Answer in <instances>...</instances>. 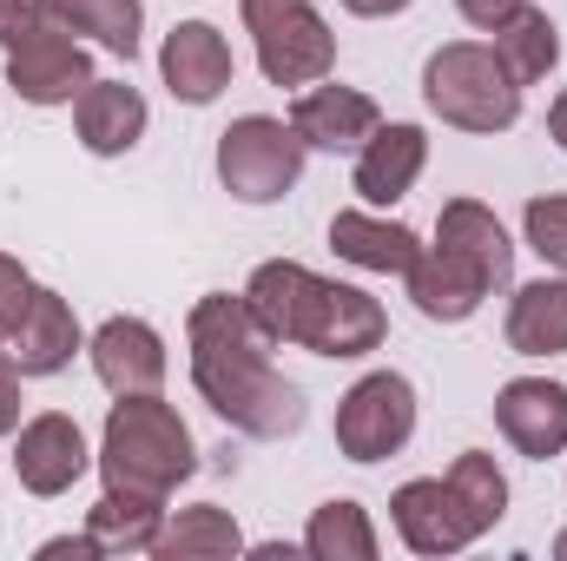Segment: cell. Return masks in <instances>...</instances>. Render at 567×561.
I'll return each mask as SVG.
<instances>
[{"label":"cell","mask_w":567,"mask_h":561,"mask_svg":"<svg viewBox=\"0 0 567 561\" xmlns=\"http://www.w3.org/2000/svg\"><path fill=\"white\" fill-rule=\"evenodd\" d=\"M185 344H192V384L198 397L258 442H278V436H297L303 429V397L297 384L278 377L271 364V330L251 317L245 297L231 290H212L192 304L185 317Z\"/></svg>","instance_id":"1"},{"label":"cell","mask_w":567,"mask_h":561,"mask_svg":"<svg viewBox=\"0 0 567 561\" xmlns=\"http://www.w3.org/2000/svg\"><path fill=\"white\" fill-rule=\"evenodd\" d=\"M245 304L271 330V344H303L317 357H370L390 330V317L370 290L317 278L310 265H290V258L258 265L245 284Z\"/></svg>","instance_id":"2"},{"label":"cell","mask_w":567,"mask_h":561,"mask_svg":"<svg viewBox=\"0 0 567 561\" xmlns=\"http://www.w3.org/2000/svg\"><path fill=\"white\" fill-rule=\"evenodd\" d=\"M192 469H198V442H192V429H185V417L172 404H158V390L113 404L106 436H100V476H106V489L165 502Z\"/></svg>","instance_id":"3"},{"label":"cell","mask_w":567,"mask_h":561,"mask_svg":"<svg viewBox=\"0 0 567 561\" xmlns=\"http://www.w3.org/2000/svg\"><path fill=\"white\" fill-rule=\"evenodd\" d=\"M423 100L455 133H508L522 120V86L508 80V67L482 40H449V47L429 53Z\"/></svg>","instance_id":"4"},{"label":"cell","mask_w":567,"mask_h":561,"mask_svg":"<svg viewBox=\"0 0 567 561\" xmlns=\"http://www.w3.org/2000/svg\"><path fill=\"white\" fill-rule=\"evenodd\" d=\"M238 13L271 86H317L337 67V33L323 27L317 0H238Z\"/></svg>","instance_id":"5"},{"label":"cell","mask_w":567,"mask_h":561,"mask_svg":"<svg viewBox=\"0 0 567 561\" xmlns=\"http://www.w3.org/2000/svg\"><path fill=\"white\" fill-rule=\"evenodd\" d=\"M303 152L310 145L297 140L290 120H271V113H245L218 133V178L238 205H278L284 192L303 178Z\"/></svg>","instance_id":"6"},{"label":"cell","mask_w":567,"mask_h":561,"mask_svg":"<svg viewBox=\"0 0 567 561\" xmlns=\"http://www.w3.org/2000/svg\"><path fill=\"white\" fill-rule=\"evenodd\" d=\"M416 436V384L396 370H370L337 404V449L350 462H383Z\"/></svg>","instance_id":"7"},{"label":"cell","mask_w":567,"mask_h":561,"mask_svg":"<svg viewBox=\"0 0 567 561\" xmlns=\"http://www.w3.org/2000/svg\"><path fill=\"white\" fill-rule=\"evenodd\" d=\"M7 86L27 106H73L93 86V60H86V47L66 27L40 20L20 47H7Z\"/></svg>","instance_id":"8"},{"label":"cell","mask_w":567,"mask_h":561,"mask_svg":"<svg viewBox=\"0 0 567 561\" xmlns=\"http://www.w3.org/2000/svg\"><path fill=\"white\" fill-rule=\"evenodd\" d=\"M13 436H20V442H13V476H20L27 496H66V489L86 476V462H93L80 422L66 417V410L27 417Z\"/></svg>","instance_id":"9"},{"label":"cell","mask_w":567,"mask_h":561,"mask_svg":"<svg viewBox=\"0 0 567 561\" xmlns=\"http://www.w3.org/2000/svg\"><path fill=\"white\" fill-rule=\"evenodd\" d=\"M435 252L455 258L482 290H502V284L515 278V245H508L502 218H495L482 198H449V205H442V218H435Z\"/></svg>","instance_id":"10"},{"label":"cell","mask_w":567,"mask_h":561,"mask_svg":"<svg viewBox=\"0 0 567 561\" xmlns=\"http://www.w3.org/2000/svg\"><path fill=\"white\" fill-rule=\"evenodd\" d=\"M158 73L172 86V100L185 106H212L231 86V40L212 20H178L158 47Z\"/></svg>","instance_id":"11"},{"label":"cell","mask_w":567,"mask_h":561,"mask_svg":"<svg viewBox=\"0 0 567 561\" xmlns=\"http://www.w3.org/2000/svg\"><path fill=\"white\" fill-rule=\"evenodd\" d=\"M390 516H396V536L416 549V555H455V549H468L482 529L468 522V509L455 502V489H449V476H416V482H403L396 496H390Z\"/></svg>","instance_id":"12"},{"label":"cell","mask_w":567,"mask_h":561,"mask_svg":"<svg viewBox=\"0 0 567 561\" xmlns=\"http://www.w3.org/2000/svg\"><path fill=\"white\" fill-rule=\"evenodd\" d=\"M495 429L522 456H535V462L561 456L567 449V384H555V377H515V384H502Z\"/></svg>","instance_id":"13"},{"label":"cell","mask_w":567,"mask_h":561,"mask_svg":"<svg viewBox=\"0 0 567 561\" xmlns=\"http://www.w3.org/2000/svg\"><path fill=\"white\" fill-rule=\"evenodd\" d=\"M86 350H93V370L113 397H152L165 384V337L145 317H106Z\"/></svg>","instance_id":"14"},{"label":"cell","mask_w":567,"mask_h":561,"mask_svg":"<svg viewBox=\"0 0 567 561\" xmlns=\"http://www.w3.org/2000/svg\"><path fill=\"white\" fill-rule=\"evenodd\" d=\"M0 350L13 357L20 377H60V370L86 350V337H80V317H73V304H66L60 290H33L27 317L13 324V337H7Z\"/></svg>","instance_id":"15"},{"label":"cell","mask_w":567,"mask_h":561,"mask_svg":"<svg viewBox=\"0 0 567 561\" xmlns=\"http://www.w3.org/2000/svg\"><path fill=\"white\" fill-rule=\"evenodd\" d=\"M290 126H297V140L310 152H357L383 126V113L357 86H303L297 106H290Z\"/></svg>","instance_id":"16"},{"label":"cell","mask_w":567,"mask_h":561,"mask_svg":"<svg viewBox=\"0 0 567 561\" xmlns=\"http://www.w3.org/2000/svg\"><path fill=\"white\" fill-rule=\"evenodd\" d=\"M429 165V133L396 120V126H377L370 140L357 145V198L363 205H396L410 198V185L423 178Z\"/></svg>","instance_id":"17"},{"label":"cell","mask_w":567,"mask_h":561,"mask_svg":"<svg viewBox=\"0 0 567 561\" xmlns=\"http://www.w3.org/2000/svg\"><path fill=\"white\" fill-rule=\"evenodd\" d=\"M73 126H80V145L100 152V159H120L145 140V93L126 86V80H93L80 100H73Z\"/></svg>","instance_id":"18"},{"label":"cell","mask_w":567,"mask_h":561,"mask_svg":"<svg viewBox=\"0 0 567 561\" xmlns=\"http://www.w3.org/2000/svg\"><path fill=\"white\" fill-rule=\"evenodd\" d=\"M330 252L343 265H357V272H396L403 278L416 265L423 238L410 225H396V218H377V212H337L330 218Z\"/></svg>","instance_id":"19"},{"label":"cell","mask_w":567,"mask_h":561,"mask_svg":"<svg viewBox=\"0 0 567 561\" xmlns=\"http://www.w3.org/2000/svg\"><path fill=\"white\" fill-rule=\"evenodd\" d=\"M508 350H522V357L567 350V278H535L508 297Z\"/></svg>","instance_id":"20"},{"label":"cell","mask_w":567,"mask_h":561,"mask_svg":"<svg viewBox=\"0 0 567 561\" xmlns=\"http://www.w3.org/2000/svg\"><path fill=\"white\" fill-rule=\"evenodd\" d=\"M86 529H93V542H100L106 555H152L158 536H165V502H152V496H126V489H106V496L93 502Z\"/></svg>","instance_id":"21"},{"label":"cell","mask_w":567,"mask_h":561,"mask_svg":"<svg viewBox=\"0 0 567 561\" xmlns=\"http://www.w3.org/2000/svg\"><path fill=\"white\" fill-rule=\"evenodd\" d=\"M40 13L66 33H93L106 53H120L126 67L140 60V27H145V7L140 0H40Z\"/></svg>","instance_id":"22"},{"label":"cell","mask_w":567,"mask_h":561,"mask_svg":"<svg viewBox=\"0 0 567 561\" xmlns=\"http://www.w3.org/2000/svg\"><path fill=\"white\" fill-rule=\"evenodd\" d=\"M403 284H410L416 310H423V317H435V324H462V317H475V310H482V297H488V290L468 278L455 258H442L435 245H423V252H416V265L403 272Z\"/></svg>","instance_id":"23"},{"label":"cell","mask_w":567,"mask_h":561,"mask_svg":"<svg viewBox=\"0 0 567 561\" xmlns=\"http://www.w3.org/2000/svg\"><path fill=\"white\" fill-rule=\"evenodd\" d=\"M488 47H495V60L508 67L515 86H535V80H548L555 60H561V27H555L542 7H522V13H508V20L495 27Z\"/></svg>","instance_id":"24"},{"label":"cell","mask_w":567,"mask_h":561,"mask_svg":"<svg viewBox=\"0 0 567 561\" xmlns=\"http://www.w3.org/2000/svg\"><path fill=\"white\" fill-rule=\"evenodd\" d=\"M303 555H317V561H377V529H370V516H363L350 496H337V502H323V509L310 516Z\"/></svg>","instance_id":"25"},{"label":"cell","mask_w":567,"mask_h":561,"mask_svg":"<svg viewBox=\"0 0 567 561\" xmlns=\"http://www.w3.org/2000/svg\"><path fill=\"white\" fill-rule=\"evenodd\" d=\"M245 549V536H238V522L225 516V509H178V522H165V536H158V549L152 555L165 561H198V555H238Z\"/></svg>","instance_id":"26"},{"label":"cell","mask_w":567,"mask_h":561,"mask_svg":"<svg viewBox=\"0 0 567 561\" xmlns=\"http://www.w3.org/2000/svg\"><path fill=\"white\" fill-rule=\"evenodd\" d=\"M449 489H455V502L468 509V522L488 536L502 516H508V476L495 469V456H482V449H468V456H455V469H449Z\"/></svg>","instance_id":"27"},{"label":"cell","mask_w":567,"mask_h":561,"mask_svg":"<svg viewBox=\"0 0 567 561\" xmlns=\"http://www.w3.org/2000/svg\"><path fill=\"white\" fill-rule=\"evenodd\" d=\"M522 232H528V245L542 252V265H555L567 278V198L561 192H548V198H528V212H522Z\"/></svg>","instance_id":"28"},{"label":"cell","mask_w":567,"mask_h":561,"mask_svg":"<svg viewBox=\"0 0 567 561\" xmlns=\"http://www.w3.org/2000/svg\"><path fill=\"white\" fill-rule=\"evenodd\" d=\"M33 290H40V284L27 278V265L0 252V344H7V337H13V324L27 317V304H33Z\"/></svg>","instance_id":"29"},{"label":"cell","mask_w":567,"mask_h":561,"mask_svg":"<svg viewBox=\"0 0 567 561\" xmlns=\"http://www.w3.org/2000/svg\"><path fill=\"white\" fill-rule=\"evenodd\" d=\"M40 0H0V47H20L33 27H40Z\"/></svg>","instance_id":"30"},{"label":"cell","mask_w":567,"mask_h":561,"mask_svg":"<svg viewBox=\"0 0 567 561\" xmlns=\"http://www.w3.org/2000/svg\"><path fill=\"white\" fill-rule=\"evenodd\" d=\"M20 410H27V397H20V370H13V357H0V436L20 429Z\"/></svg>","instance_id":"31"},{"label":"cell","mask_w":567,"mask_h":561,"mask_svg":"<svg viewBox=\"0 0 567 561\" xmlns=\"http://www.w3.org/2000/svg\"><path fill=\"white\" fill-rule=\"evenodd\" d=\"M455 7H462V20H468V27H482V33H495V27H502L508 13H522L528 0H455Z\"/></svg>","instance_id":"32"},{"label":"cell","mask_w":567,"mask_h":561,"mask_svg":"<svg viewBox=\"0 0 567 561\" xmlns=\"http://www.w3.org/2000/svg\"><path fill=\"white\" fill-rule=\"evenodd\" d=\"M93 561V555H106V549H100V542H93V529H86V536H53V542H47V549H40V561Z\"/></svg>","instance_id":"33"},{"label":"cell","mask_w":567,"mask_h":561,"mask_svg":"<svg viewBox=\"0 0 567 561\" xmlns=\"http://www.w3.org/2000/svg\"><path fill=\"white\" fill-rule=\"evenodd\" d=\"M343 7H350L357 20H390V13H403L410 0H343Z\"/></svg>","instance_id":"34"},{"label":"cell","mask_w":567,"mask_h":561,"mask_svg":"<svg viewBox=\"0 0 567 561\" xmlns=\"http://www.w3.org/2000/svg\"><path fill=\"white\" fill-rule=\"evenodd\" d=\"M548 133H555V145L567 152V93H555V106H548Z\"/></svg>","instance_id":"35"},{"label":"cell","mask_w":567,"mask_h":561,"mask_svg":"<svg viewBox=\"0 0 567 561\" xmlns=\"http://www.w3.org/2000/svg\"><path fill=\"white\" fill-rule=\"evenodd\" d=\"M555 555H561V561H567V529H561V536H555Z\"/></svg>","instance_id":"36"}]
</instances>
